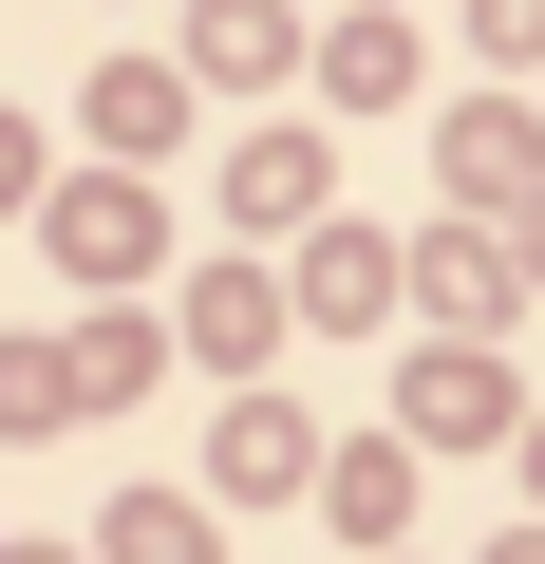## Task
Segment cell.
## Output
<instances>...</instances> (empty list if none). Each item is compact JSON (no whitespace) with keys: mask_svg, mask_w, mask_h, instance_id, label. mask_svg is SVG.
Here are the masks:
<instances>
[{"mask_svg":"<svg viewBox=\"0 0 545 564\" xmlns=\"http://www.w3.org/2000/svg\"><path fill=\"white\" fill-rule=\"evenodd\" d=\"M451 188H470V207H526V188H545V132H526V113H451Z\"/></svg>","mask_w":545,"mask_h":564,"instance_id":"6da1fadb","label":"cell"},{"mask_svg":"<svg viewBox=\"0 0 545 564\" xmlns=\"http://www.w3.org/2000/svg\"><path fill=\"white\" fill-rule=\"evenodd\" d=\"M414 433H508V358H414Z\"/></svg>","mask_w":545,"mask_h":564,"instance_id":"7a4b0ae2","label":"cell"},{"mask_svg":"<svg viewBox=\"0 0 545 564\" xmlns=\"http://www.w3.org/2000/svg\"><path fill=\"white\" fill-rule=\"evenodd\" d=\"M320 188H339V170H320V151H302V132H263V151H244V207H263V226H302V207H320Z\"/></svg>","mask_w":545,"mask_h":564,"instance_id":"3957f363","label":"cell"},{"mask_svg":"<svg viewBox=\"0 0 545 564\" xmlns=\"http://www.w3.org/2000/svg\"><path fill=\"white\" fill-rule=\"evenodd\" d=\"M414 282H433V302H451V321H470V339H489V321H508V263H489V245H470V226H451V245H433V263H414Z\"/></svg>","mask_w":545,"mask_h":564,"instance_id":"277c9868","label":"cell"},{"mask_svg":"<svg viewBox=\"0 0 545 564\" xmlns=\"http://www.w3.org/2000/svg\"><path fill=\"white\" fill-rule=\"evenodd\" d=\"M395 508H414V452H339V527H358V545H377V527H395Z\"/></svg>","mask_w":545,"mask_h":564,"instance_id":"5b68a950","label":"cell"},{"mask_svg":"<svg viewBox=\"0 0 545 564\" xmlns=\"http://www.w3.org/2000/svg\"><path fill=\"white\" fill-rule=\"evenodd\" d=\"M320 76H339V95H395V76H414V39H395V20H339V57H320Z\"/></svg>","mask_w":545,"mask_h":564,"instance_id":"8992f818","label":"cell"},{"mask_svg":"<svg viewBox=\"0 0 545 564\" xmlns=\"http://www.w3.org/2000/svg\"><path fill=\"white\" fill-rule=\"evenodd\" d=\"M470 57H545V0H470Z\"/></svg>","mask_w":545,"mask_h":564,"instance_id":"52a82bcc","label":"cell"},{"mask_svg":"<svg viewBox=\"0 0 545 564\" xmlns=\"http://www.w3.org/2000/svg\"><path fill=\"white\" fill-rule=\"evenodd\" d=\"M132 564H207V508H132Z\"/></svg>","mask_w":545,"mask_h":564,"instance_id":"ba28073f","label":"cell"},{"mask_svg":"<svg viewBox=\"0 0 545 564\" xmlns=\"http://www.w3.org/2000/svg\"><path fill=\"white\" fill-rule=\"evenodd\" d=\"M489 564H545V527H526V545H489Z\"/></svg>","mask_w":545,"mask_h":564,"instance_id":"9c48e42d","label":"cell"},{"mask_svg":"<svg viewBox=\"0 0 545 564\" xmlns=\"http://www.w3.org/2000/svg\"><path fill=\"white\" fill-rule=\"evenodd\" d=\"M526 470H545V433H526Z\"/></svg>","mask_w":545,"mask_h":564,"instance_id":"30bf717a","label":"cell"}]
</instances>
